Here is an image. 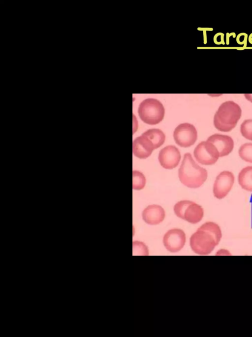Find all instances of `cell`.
Instances as JSON below:
<instances>
[{
  "mask_svg": "<svg viewBox=\"0 0 252 337\" xmlns=\"http://www.w3.org/2000/svg\"><path fill=\"white\" fill-rule=\"evenodd\" d=\"M221 236L220 226L214 222H208L200 226L191 236L190 246L195 253L207 255L218 245Z\"/></svg>",
  "mask_w": 252,
  "mask_h": 337,
  "instance_id": "1",
  "label": "cell"
},
{
  "mask_svg": "<svg viewBox=\"0 0 252 337\" xmlns=\"http://www.w3.org/2000/svg\"><path fill=\"white\" fill-rule=\"evenodd\" d=\"M207 170L198 165L189 153L185 154L178 170V177L181 182L187 187L197 188L207 178Z\"/></svg>",
  "mask_w": 252,
  "mask_h": 337,
  "instance_id": "2",
  "label": "cell"
},
{
  "mask_svg": "<svg viewBox=\"0 0 252 337\" xmlns=\"http://www.w3.org/2000/svg\"><path fill=\"white\" fill-rule=\"evenodd\" d=\"M240 107L232 101L222 103L214 117L215 127L220 131L228 132L234 128L241 116Z\"/></svg>",
  "mask_w": 252,
  "mask_h": 337,
  "instance_id": "3",
  "label": "cell"
},
{
  "mask_svg": "<svg viewBox=\"0 0 252 337\" xmlns=\"http://www.w3.org/2000/svg\"><path fill=\"white\" fill-rule=\"evenodd\" d=\"M138 112L140 118L144 122L154 125L162 120L165 110L159 101L154 98H148L141 102Z\"/></svg>",
  "mask_w": 252,
  "mask_h": 337,
  "instance_id": "4",
  "label": "cell"
},
{
  "mask_svg": "<svg viewBox=\"0 0 252 337\" xmlns=\"http://www.w3.org/2000/svg\"><path fill=\"white\" fill-rule=\"evenodd\" d=\"M174 212L178 217L192 224L199 222L204 215L203 209L200 205L187 200L176 203Z\"/></svg>",
  "mask_w": 252,
  "mask_h": 337,
  "instance_id": "5",
  "label": "cell"
},
{
  "mask_svg": "<svg viewBox=\"0 0 252 337\" xmlns=\"http://www.w3.org/2000/svg\"><path fill=\"white\" fill-rule=\"evenodd\" d=\"M194 156L200 164L210 165L215 163L220 157L216 147L208 141H202L194 150Z\"/></svg>",
  "mask_w": 252,
  "mask_h": 337,
  "instance_id": "6",
  "label": "cell"
},
{
  "mask_svg": "<svg viewBox=\"0 0 252 337\" xmlns=\"http://www.w3.org/2000/svg\"><path fill=\"white\" fill-rule=\"evenodd\" d=\"M173 137L176 143L181 147H189L194 144L197 138L195 127L190 123H184L175 129Z\"/></svg>",
  "mask_w": 252,
  "mask_h": 337,
  "instance_id": "7",
  "label": "cell"
},
{
  "mask_svg": "<svg viewBox=\"0 0 252 337\" xmlns=\"http://www.w3.org/2000/svg\"><path fill=\"white\" fill-rule=\"evenodd\" d=\"M234 179L233 174L230 171H224L220 173L213 186L214 196L219 199L225 197L231 190Z\"/></svg>",
  "mask_w": 252,
  "mask_h": 337,
  "instance_id": "8",
  "label": "cell"
},
{
  "mask_svg": "<svg viewBox=\"0 0 252 337\" xmlns=\"http://www.w3.org/2000/svg\"><path fill=\"white\" fill-rule=\"evenodd\" d=\"M186 234L183 230L173 228L167 231L163 238V243L165 248L171 253L180 251L186 243Z\"/></svg>",
  "mask_w": 252,
  "mask_h": 337,
  "instance_id": "9",
  "label": "cell"
},
{
  "mask_svg": "<svg viewBox=\"0 0 252 337\" xmlns=\"http://www.w3.org/2000/svg\"><path fill=\"white\" fill-rule=\"evenodd\" d=\"M181 157L178 148L174 146L169 145L160 150L158 158L162 167L166 169H172L178 166Z\"/></svg>",
  "mask_w": 252,
  "mask_h": 337,
  "instance_id": "10",
  "label": "cell"
},
{
  "mask_svg": "<svg viewBox=\"0 0 252 337\" xmlns=\"http://www.w3.org/2000/svg\"><path fill=\"white\" fill-rule=\"evenodd\" d=\"M132 147L134 155L141 159L149 157L156 149L152 141L143 133L134 140Z\"/></svg>",
  "mask_w": 252,
  "mask_h": 337,
  "instance_id": "11",
  "label": "cell"
},
{
  "mask_svg": "<svg viewBox=\"0 0 252 337\" xmlns=\"http://www.w3.org/2000/svg\"><path fill=\"white\" fill-rule=\"evenodd\" d=\"M207 140L216 147L219 152L220 157L228 155L234 147L232 138L227 135L215 134L210 136Z\"/></svg>",
  "mask_w": 252,
  "mask_h": 337,
  "instance_id": "12",
  "label": "cell"
},
{
  "mask_svg": "<svg viewBox=\"0 0 252 337\" xmlns=\"http://www.w3.org/2000/svg\"><path fill=\"white\" fill-rule=\"evenodd\" d=\"M142 216L144 221L150 225H157L161 223L165 216L163 208L158 205H150L144 209Z\"/></svg>",
  "mask_w": 252,
  "mask_h": 337,
  "instance_id": "13",
  "label": "cell"
},
{
  "mask_svg": "<svg viewBox=\"0 0 252 337\" xmlns=\"http://www.w3.org/2000/svg\"><path fill=\"white\" fill-rule=\"evenodd\" d=\"M238 182L245 190L252 191V166L243 168L238 175Z\"/></svg>",
  "mask_w": 252,
  "mask_h": 337,
  "instance_id": "14",
  "label": "cell"
},
{
  "mask_svg": "<svg viewBox=\"0 0 252 337\" xmlns=\"http://www.w3.org/2000/svg\"><path fill=\"white\" fill-rule=\"evenodd\" d=\"M143 134L152 141L156 149L160 147L165 141V134L159 129H150L144 132Z\"/></svg>",
  "mask_w": 252,
  "mask_h": 337,
  "instance_id": "15",
  "label": "cell"
},
{
  "mask_svg": "<svg viewBox=\"0 0 252 337\" xmlns=\"http://www.w3.org/2000/svg\"><path fill=\"white\" fill-rule=\"evenodd\" d=\"M132 187L135 190L143 189L146 184L144 175L138 171H133L132 175Z\"/></svg>",
  "mask_w": 252,
  "mask_h": 337,
  "instance_id": "16",
  "label": "cell"
},
{
  "mask_svg": "<svg viewBox=\"0 0 252 337\" xmlns=\"http://www.w3.org/2000/svg\"><path fill=\"white\" fill-rule=\"evenodd\" d=\"M240 157L244 161L252 163V143H245L239 150Z\"/></svg>",
  "mask_w": 252,
  "mask_h": 337,
  "instance_id": "17",
  "label": "cell"
},
{
  "mask_svg": "<svg viewBox=\"0 0 252 337\" xmlns=\"http://www.w3.org/2000/svg\"><path fill=\"white\" fill-rule=\"evenodd\" d=\"M240 132L243 137L252 141V119H246L242 122Z\"/></svg>",
  "mask_w": 252,
  "mask_h": 337,
  "instance_id": "18",
  "label": "cell"
},
{
  "mask_svg": "<svg viewBox=\"0 0 252 337\" xmlns=\"http://www.w3.org/2000/svg\"><path fill=\"white\" fill-rule=\"evenodd\" d=\"M133 253L137 255H148V249L147 246L142 242L135 241L133 242Z\"/></svg>",
  "mask_w": 252,
  "mask_h": 337,
  "instance_id": "19",
  "label": "cell"
},
{
  "mask_svg": "<svg viewBox=\"0 0 252 337\" xmlns=\"http://www.w3.org/2000/svg\"><path fill=\"white\" fill-rule=\"evenodd\" d=\"M245 97L247 99L252 102V95L250 94H245Z\"/></svg>",
  "mask_w": 252,
  "mask_h": 337,
  "instance_id": "20",
  "label": "cell"
}]
</instances>
